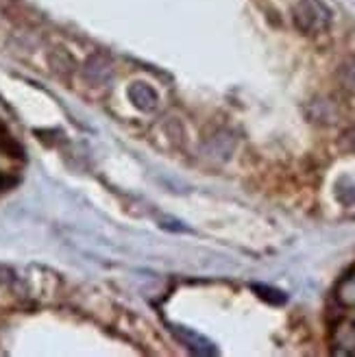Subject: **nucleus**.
Instances as JSON below:
<instances>
[{
  "label": "nucleus",
  "mask_w": 355,
  "mask_h": 357,
  "mask_svg": "<svg viewBox=\"0 0 355 357\" xmlns=\"http://www.w3.org/2000/svg\"><path fill=\"white\" fill-rule=\"evenodd\" d=\"M331 22V11L321 0H301L294 7V24L303 33H321Z\"/></svg>",
  "instance_id": "obj_1"
},
{
  "label": "nucleus",
  "mask_w": 355,
  "mask_h": 357,
  "mask_svg": "<svg viewBox=\"0 0 355 357\" xmlns=\"http://www.w3.org/2000/svg\"><path fill=\"white\" fill-rule=\"evenodd\" d=\"M331 353L355 357V320H342L331 333Z\"/></svg>",
  "instance_id": "obj_2"
},
{
  "label": "nucleus",
  "mask_w": 355,
  "mask_h": 357,
  "mask_svg": "<svg viewBox=\"0 0 355 357\" xmlns=\"http://www.w3.org/2000/svg\"><path fill=\"white\" fill-rule=\"evenodd\" d=\"M174 335L194 353V355H216V349L211 344L207 337H203L201 333H197L194 329L188 327H172Z\"/></svg>",
  "instance_id": "obj_3"
},
{
  "label": "nucleus",
  "mask_w": 355,
  "mask_h": 357,
  "mask_svg": "<svg viewBox=\"0 0 355 357\" xmlns=\"http://www.w3.org/2000/svg\"><path fill=\"white\" fill-rule=\"evenodd\" d=\"M129 98L139 112H153V109H157V102H159V96L155 89L142 81H135L129 85Z\"/></svg>",
  "instance_id": "obj_4"
},
{
  "label": "nucleus",
  "mask_w": 355,
  "mask_h": 357,
  "mask_svg": "<svg viewBox=\"0 0 355 357\" xmlns=\"http://www.w3.org/2000/svg\"><path fill=\"white\" fill-rule=\"evenodd\" d=\"M83 75L85 79L90 81L92 85H103V83H107L114 75V68L112 63L105 59V57H92V59H87L85 68H83Z\"/></svg>",
  "instance_id": "obj_5"
},
{
  "label": "nucleus",
  "mask_w": 355,
  "mask_h": 357,
  "mask_svg": "<svg viewBox=\"0 0 355 357\" xmlns=\"http://www.w3.org/2000/svg\"><path fill=\"white\" fill-rule=\"evenodd\" d=\"M338 301L347 307H355V273L347 275L338 285Z\"/></svg>",
  "instance_id": "obj_6"
},
{
  "label": "nucleus",
  "mask_w": 355,
  "mask_h": 357,
  "mask_svg": "<svg viewBox=\"0 0 355 357\" xmlns=\"http://www.w3.org/2000/svg\"><path fill=\"white\" fill-rule=\"evenodd\" d=\"M253 290L269 303H275V305H281L283 301H286V294L275 290V288H269V285H253Z\"/></svg>",
  "instance_id": "obj_7"
},
{
  "label": "nucleus",
  "mask_w": 355,
  "mask_h": 357,
  "mask_svg": "<svg viewBox=\"0 0 355 357\" xmlns=\"http://www.w3.org/2000/svg\"><path fill=\"white\" fill-rule=\"evenodd\" d=\"M345 83H347V87L355 89V61L345 68Z\"/></svg>",
  "instance_id": "obj_8"
}]
</instances>
